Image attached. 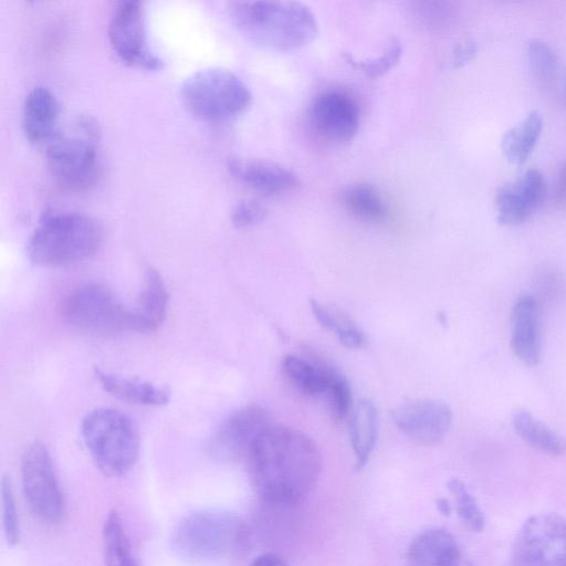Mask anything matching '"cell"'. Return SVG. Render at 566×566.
<instances>
[{
    "label": "cell",
    "instance_id": "cell-19",
    "mask_svg": "<svg viewBox=\"0 0 566 566\" xmlns=\"http://www.w3.org/2000/svg\"><path fill=\"white\" fill-rule=\"evenodd\" d=\"M59 103L44 86L33 87L23 104L22 126L27 138L35 144L48 143L56 133Z\"/></svg>",
    "mask_w": 566,
    "mask_h": 566
},
{
    "label": "cell",
    "instance_id": "cell-23",
    "mask_svg": "<svg viewBox=\"0 0 566 566\" xmlns=\"http://www.w3.org/2000/svg\"><path fill=\"white\" fill-rule=\"evenodd\" d=\"M513 427L516 434L537 451L552 457H558L566 452V439L526 410H518L514 413Z\"/></svg>",
    "mask_w": 566,
    "mask_h": 566
},
{
    "label": "cell",
    "instance_id": "cell-2",
    "mask_svg": "<svg viewBox=\"0 0 566 566\" xmlns=\"http://www.w3.org/2000/svg\"><path fill=\"white\" fill-rule=\"evenodd\" d=\"M229 14L237 29L260 48L286 52L310 44L318 33L315 14L297 1H233Z\"/></svg>",
    "mask_w": 566,
    "mask_h": 566
},
{
    "label": "cell",
    "instance_id": "cell-17",
    "mask_svg": "<svg viewBox=\"0 0 566 566\" xmlns=\"http://www.w3.org/2000/svg\"><path fill=\"white\" fill-rule=\"evenodd\" d=\"M512 349L527 366L541 358V307L531 296L521 297L512 310Z\"/></svg>",
    "mask_w": 566,
    "mask_h": 566
},
{
    "label": "cell",
    "instance_id": "cell-40",
    "mask_svg": "<svg viewBox=\"0 0 566 566\" xmlns=\"http://www.w3.org/2000/svg\"><path fill=\"white\" fill-rule=\"evenodd\" d=\"M565 84H566V76H565Z\"/></svg>",
    "mask_w": 566,
    "mask_h": 566
},
{
    "label": "cell",
    "instance_id": "cell-27",
    "mask_svg": "<svg viewBox=\"0 0 566 566\" xmlns=\"http://www.w3.org/2000/svg\"><path fill=\"white\" fill-rule=\"evenodd\" d=\"M283 369L293 384L305 395H323L325 387L324 363L313 364L295 355H286Z\"/></svg>",
    "mask_w": 566,
    "mask_h": 566
},
{
    "label": "cell",
    "instance_id": "cell-34",
    "mask_svg": "<svg viewBox=\"0 0 566 566\" xmlns=\"http://www.w3.org/2000/svg\"><path fill=\"white\" fill-rule=\"evenodd\" d=\"M268 214V209L258 200L242 199L231 211V222L238 229H250L261 223Z\"/></svg>",
    "mask_w": 566,
    "mask_h": 566
},
{
    "label": "cell",
    "instance_id": "cell-35",
    "mask_svg": "<svg viewBox=\"0 0 566 566\" xmlns=\"http://www.w3.org/2000/svg\"><path fill=\"white\" fill-rule=\"evenodd\" d=\"M339 343L352 349L363 348L367 344L365 334L355 325L337 334Z\"/></svg>",
    "mask_w": 566,
    "mask_h": 566
},
{
    "label": "cell",
    "instance_id": "cell-13",
    "mask_svg": "<svg viewBox=\"0 0 566 566\" xmlns=\"http://www.w3.org/2000/svg\"><path fill=\"white\" fill-rule=\"evenodd\" d=\"M391 417L411 440L423 446L440 442L452 422L450 407L438 399H417L395 408Z\"/></svg>",
    "mask_w": 566,
    "mask_h": 566
},
{
    "label": "cell",
    "instance_id": "cell-8",
    "mask_svg": "<svg viewBox=\"0 0 566 566\" xmlns=\"http://www.w3.org/2000/svg\"><path fill=\"white\" fill-rule=\"evenodd\" d=\"M21 484L32 514L43 524H60L66 505L56 479L50 453L41 442H33L21 460Z\"/></svg>",
    "mask_w": 566,
    "mask_h": 566
},
{
    "label": "cell",
    "instance_id": "cell-10",
    "mask_svg": "<svg viewBox=\"0 0 566 566\" xmlns=\"http://www.w3.org/2000/svg\"><path fill=\"white\" fill-rule=\"evenodd\" d=\"M513 566H566V520L556 513L530 516L516 533Z\"/></svg>",
    "mask_w": 566,
    "mask_h": 566
},
{
    "label": "cell",
    "instance_id": "cell-24",
    "mask_svg": "<svg viewBox=\"0 0 566 566\" xmlns=\"http://www.w3.org/2000/svg\"><path fill=\"white\" fill-rule=\"evenodd\" d=\"M340 200L350 214L367 222L382 220L388 211L379 190L365 181L345 187L340 193Z\"/></svg>",
    "mask_w": 566,
    "mask_h": 566
},
{
    "label": "cell",
    "instance_id": "cell-20",
    "mask_svg": "<svg viewBox=\"0 0 566 566\" xmlns=\"http://www.w3.org/2000/svg\"><path fill=\"white\" fill-rule=\"evenodd\" d=\"M168 292L160 273L149 268L144 277L142 292L130 311V329L140 333L156 331L165 319Z\"/></svg>",
    "mask_w": 566,
    "mask_h": 566
},
{
    "label": "cell",
    "instance_id": "cell-30",
    "mask_svg": "<svg viewBox=\"0 0 566 566\" xmlns=\"http://www.w3.org/2000/svg\"><path fill=\"white\" fill-rule=\"evenodd\" d=\"M527 57L536 77L543 83H551L558 69V56L555 50L544 40L530 39L527 43Z\"/></svg>",
    "mask_w": 566,
    "mask_h": 566
},
{
    "label": "cell",
    "instance_id": "cell-6",
    "mask_svg": "<svg viewBox=\"0 0 566 566\" xmlns=\"http://www.w3.org/2000/svg\"><path fill=\"white\" fill-rule=\"evenodd\" d=\"M87 119L57 129L46 143V163L55 181L70 191H85L97 181L102 164L98 134Z\"/></svg>",
    "mask_w": 566,
    "mask_h": 566
},
{
    "label": "cell",
    "instance_id": "cell-12",
    "mask_svg": "<svg viewBox=\"0 0 566 566\" xmlns=\"http://www.w3.org/2000/svg\"><path fill=\"white\" fill-rule=\"evenodd\" d=\"M271 426L270 415L259 405H247L230 413L210 439L208 451L220 462L247 458L256 439Z\"/></svg>",
    "mask_w": 566,
    "mask_h": 566
},
{
    "label": "cell",
    "instance_id": "cell-15",
    "mask_svg": "<svg viewBox=\"0 0 566 566\" xmlns=\"http://www.w3.org/2000/svg\"><path fill=\"white\" fill-rule=\"evenodd\" d=\"M547 186L543 174L532 167L514 180L503 182L495 192L497 220L505 224L524 221L544 201Z\"/></svg>",
    "mask_w": 566,
    "mask_h": 566
},
{
    "label": "cell",
    "instance_id": "cell-28",
    "mask_svg": "<svg viewBox=\"0 0 566 566\" xmlns=\"http://www.w3.org/2000/svg\"><path fill=\"white\" fill-rule=\"evenodd\" d=\"M324 392L329 412L335 421L345 419L352 411L353 397L348 380L337 369L324 364Z\"/></svg>",
    "mask_w": 566,
    "mask_h": 566
},
{
    "label": "cell",
    "instance_id": "cell-16",
    "mask_svg": "<svg viewBox=\"0 0 566 566\" xmlns=\"http://www.w3.org/2000/svg\"><path fill=\"white\" fill-rule=\"evenodd\" d=\"M228 168L233 178L263 195H284L298 186L297 176L292 170L273 161L233 158Z\"/></svg>",
    "mask_w": 566,
    "mask_h": 566
},
{
    "label": "cell",
    "instance_id": "cell-14",
    "mask_svg": "<svg viewBox=\"0 0 566 566\" xmlns=\"http://www.w3.org/2000/svg\"><path fill=\"white\" fill-rule=\"evenodd\" d=\"M315 130L329 142L346 143L354 138L359 126V108L347 93L328 90L319 93L311 107Z\"/></svg>",
    "mask_w": 566,
    "mask_h": 566
},
{
    "label": "cell",
    "instance_id": "cell-33",
    "mask_svg": "<svg viewBox=\"0 0 566 566\" xmlns=\"http://www.w3.org/2000/svg\"><path fill=\"white\" fill-rule=\"evenodd\" d=\"M310 307L319 325L328 331H333L336 335L355 326L349 315L338 307L325 305L315 298L310 300Z\"/></svg>",
    "mask_w": 566,
    "mask_h": 566
},
{
    "label": "cell",
    "instance_id": "cell-22",
    "mask_svg": "<svg viewBox=\"0 0 566 566\" xmlns=\"http://www.w3.org/2000/svg\"><path fill=\"white\" fill-rule=\"evenodd\" d=\"M349 439L355 455V467L360 470L368 462L378 438L379 418L375 405L360 399L352 409Z\"/></svg>",
    "mask_w": 566,
    "mask_h": 566
},
{
    "label": "cell",
    "instance_id": "cell-39",
    "mask_svg": "<svg viewBox=\"0 0 566 566\" xmlns=\"http://www.w3.org/2000/svg\"><path fill=\"white\" fill-rule=\"evenodd\" d=\"M437 507L443 515H449L451 513V506L446 499H438Z\"/></svg>",
    "mask_w": 566,
    "mask_h": 566
},
{
    "label": "cell",
    "instance_id": "cell-36",
    "mask_svg": "<svg viewBox=\"0 0 566 566\" xmlns=\"http://www.w3.org/2000/svg\"><path fill=\"white\" fill-rule=\"evenodd\" d=\"M554 202L558 208L566 207V161L560 166L554 185Z\"/></svg>",
    "mask_w": 566,
    "mask_h": 566
},
{
    "label": "cell",
    "instance_id": "cell-32",
    "mask_svg": "<svg viewBox=\"0 0 566 566\" xmlns=\"http://www.w3.org/2000/svg\"><path fill=\"white\" fill-rule=\"evenodd\" d=\"M2 527L8 544L14 545L20 539V522L11 482L3 476L1 481Z\"/></svg>",
    "mask_w": 566,
    "mask_h": 566
},
{
    "label": "cell",
    "instance_id": "cell-21",
    "mask_svg": "<svg viewBox=\"0 0 566 566\" xmlns=\"http://www.w3.org/2000/svg\"><path fill=\"white\" fill-rule=\"evenodd\" d=\"M99 386L113 397L140 406L159 407L170 400V390L148 380L125 377L94 367Z\"/></svg>",
    "mask_w": 566,
    "mask_h": 566
},
{
    "label": "cell",
    "instance_id": "cell-1",
    "mask_svg": "<svg viewBox=\"0 0 566 566\" xmlns=\"http://www.w3.org/2000/svg\"><path fill=\"white\" fill-rule=\"evenodd\" d=\"M258 495L272 505L293 506L314 490L322 471L321 452L304 432L271 424L248 455Z\"/></svg>",
    "mask_w": 566,
    "mask_h": 566
},
{
    "label": "cell",
    "instance_id": "cell-31",
    "mask_svg": "<svg viewBox=\"0 0 566 566\" xmlns=\"http://www.w3.org/2000/svg\"><path fill=\"white\" fill-rule=\"evenodd\" d=\"M402 55V45L397 39H391L386 49L377 57L356 61L347 55V61L370 77L381 76L395 67Z\"/></svg>",
    "mask_w": 566,
    "mask_h": 566
},
{
    "label": "cell",
    "instance_id": "cell-7",
    "mask_svg": "<svg viewBox=\"0 0 566 566\" xmlns=\"http://www.w3.org/2000/svg\"><path fill=\"white\" fill-rule=\"evenodd\" d=\"M180 98L193 117L208 123H226L250 107L252 94L237 74L212 67L189 76L180 88Z\"/></svg>",
    "mask_w": 566,
    "mask_h": 566
},
{
    "label": "cell",
    "instance_id": "cell-4",
    "mask_svg": "<svg viewBox=\"0 0 566 566\" xmlns=\"http://www.w3.org/2000/svg\"><path fill=\"white\" fill-rule=\"evenodd\" d=\"M85 447L96 468L107 476H122L135 465L139 436L134 421L113 408H96L81 424Z\"/></svg>",
    "mask_w": 566,
    "mask_h": 566
},
{
    "label": "cell",
    "instance_id": "cell-38",
    "mask_svg": "<svg viewBox=\"0 0 566 566\" xmlns=\"http://www.w3.org/2000/svg\"><path fill=\"white\" fill-rule=\"evenodd\" d=\"M249 566H290L289 563L277 554L265 553L255 557Z\"/></svg>",
    "mask_w": 566,
    "mask_h": 566
},
{
    "label": "cell",
    "instance_id": "cell-18",
    "mask_svg": "<svg viewBox=\"0 0 566 566\" xmlns=\"http://www.w3.org/2000/svg\"><path fill=\"white\" fill-rule=\"evenodd\" d=\"M408 566H462V553L457 538L444 528L419 533L407 549Z\"/></svg>",
    "mask_w": 566,
    "mask_h": 566
},
{
    "label": "cell",
    "instance_id": "cell-25",
    "mask_svg": "<svg viewBox=\"0 0 566 566\" xmlns=\"http://www.w3.org/2000/svg\"><path fill=\"white\" fill-rule=\"evenodd\" d=\"M543 127V118L537 109L530 111L523 119L509 128L502 137V149L513 163H522L534 147Z\"/></svg>",
    "mask_w": 566,
    "mask_h": 566
},
{
    "label": "cell",
    "instance_id": "cell-29",
    "mask_svg": "<svg viewBox=\"0 0 566 566\" xmlns=\"http://www.w3.org/2000/svg\"><path fill=\"white\" fill-rule=\"evenodd\" d=\"M448 489L454 497L457 514L465 527L472 532H481L485 525V517L467 485L459 479H451Z\"/></svg>",
    "mask_w": 566,
    "mask_h": 566
},
{
    "label": "cell",
    "instance_id": "cell-9",
    "mask_svg": "<svg viewBox=\"0 0 566 566\" xmlns=\"http://www.w3.org/2000/svg\"><path fill=\"white\" fill-rule=\"evenodd\" d=\"M62 313L69 324L91 333L130 329L129 308L97 283H86L70 292L64 298Z\"/></svg>",
    "mask_w": 566,
    "mask_h": 566
},
{
    "label": "cell",
    "instance_id": "cell-26",
    "mask_svg": "<svg viewBox=\"0 0 566 566\" xmlns=\"http://www.w3.org/2000/svg\"><path fill=\"white\" fill-rule=\"evenodd\" d=\"M102 534L105 566H139L117 511L108 512Z\"/></svg>",
    "mask_w": 566,
    "mask_h": 566
},
{
    "label": "cell",
    "instance_id": "cell-5",
    "mask_svg": "<svg viewBox=\"0 0 566 566\" xmlns=\"http://www.w3.org/2000/svg\"><path fill=\"white\" fill-rule=\"evenodd\" d=\"M245 527L234 513L201 510L182 517L177 524L171 544L187 560L210 563L235 552L243 543Z\"/></svg>",
    "mask_w": 566,
    "mask_h": 566
},
{
    "label": "cell",
    "instance_id": "cell-37",
    "mask_svg": "<svg viewBox=\"0 0 566 566\" xmlns=\"http://www.w3.org/2000/svg\"><path fill=\"white\" fill-rule=\"evenodd\" d=\"M476 52V43L473 40L467 39L460 42L453 52V62L460 65L469 61Z\"/></svg>",
    "mask_w": 566,
    "mask_h": 566
},
{
    "label": "cell",
    "instance_id": "cell-11",
    "mask_svg": "<svg viewBox=\"0 0 566 566\" xmlns=\"http://www.w3.org/2000/svg\"><path fill=\"white\" fill-rule=\"evenodd\" d=\"M107 34L113 51L125 64L148 71L161 67V59L148 44L145 10L140 1L117 3L108 22Z\"/></svg>",
    "mask_w": 566,
    "mask_h": 566
},
{
    "label": "cell",
    "instance_id": "cell-3",
    "mask_svg": "<svg viewBox=\"0 0 566 566\" xmlns=\"http://www.w3.org/2000/svg\"><path fill=\"white\" fill-rule=\"evenodd\" d=\"M103 241L101 223L84 213L53 212L44 216L30 235V260L44 268L73 264L91 258Z\"/></svg>",
    "mask_w": 566,
    "mask_h": 566
}]
</instances>
